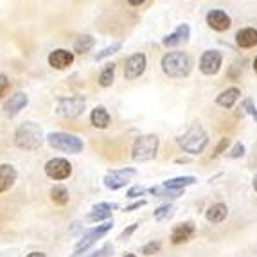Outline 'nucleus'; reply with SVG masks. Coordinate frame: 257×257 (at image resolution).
I'll list each match as a JSON object with an SVG mask.
<instances>
[{
	"label": "nucleus",
	"instance_id": "nucleus-1",
	"mask_svg": "<svg viewBox=\"0 0 257 257\" xmlns=\"http://www.w3.org/2000/svg\"><path fill=\"white\" fill-rule=\"evenodd\" d=\"M43 141H45V137H43L42 128L36 122H31V120L20 124L17 132H15V144L20 150L35 151L42 146Z\"/></svg>",
	"mask_w": 257,
	"mask_h": 257
},
{
	"label": "nucleus",
	"instance_id": "nucleus-42",
	"mask_svg": "<svg viewBox=\"0 0 257 257\" xmlns=\"http://www.w3.org/2000/svg\"><path fill=\"white\" fill-rule=\"evenodd\" d=\"M253 70H255V74H257V58L253 60Z\"/></svg>",
	"mask_w": 257,
	"mask_h": 257
},
{
	"label": "nucleus",
	"instance_id": "nucleus-23",
	"mask_svg": "<svg viewBox=\"0 0 257 257\" xmlns=\"http://www.w3.org/2000/svg\"><path fill=\"white\" fill-rule=\"evenodd\" d=\"M228 214V209L227 205H223V203H214V205H210L209 210H207V219L209 223H221L223 219L227 218Z\"/></svg>",
	"mask_w": 257,
	"mask_h": 257
},
{
	"label": "nucleus",
	"instance_id": "nucleus-11",
	"mask_svg": "<svg viewBox=\"0 0 257 257\" xmlns=\"http://www.w3.org/2000/svg\"><path fill=\"white\" fill-rule=\"evenodd\" d=\"M223 63V56L219 51H205L200 58V70L205 76H214L219 72Z\"/></svg>",
	"mask_w": 257,
	"mask_h": 257
},
{
	"label": "nucleus",
	"instance_id": "nucleus-15",
	"mask_svg": "<svg viewBox=\"0 0 257 257\" xmlns=\"http://www.w3.org/2000/svg\"><path fill=\"white\" fill-rule=\"evenodd\" d=\"M27 103H29V97H27L26 92H17V94H13L11 97L6 101L4 104V113L8 117H15L18 115L24 108L27 106Z\"/></svg>",
	"mask_w": 257,
	"mask_h": 257
},
{
	"label": "nucleus",
	"instance_id": "nucleus-35",
	"mask_svg": "<svg viewBox=\"0 0 257 257\" xmlns=\"http://www.w3.org/2000/svg\"><path fill=\"white\" fill-rule=\"evenodd\" d=\"M8 90H9V79L6 74L0 72V97L8 94Z\"/></svg>",
	"mask_w": 257,
	"mask_h": 257
},
{
	"label": "nucleus",
	"instance_id": "nucleus-38",
	"mask_svg": "<svg viewBox=\"0 0 257 257\" xmlns=\"http://www.w3.org/2000/svg\"><path fill=\"white\" fill-rule=\"evenodd\" d=\"M146 200H139V202H135V203H132V205H128L126 207V212H133V210H137V209H141V207H144L146 205Z\"/></svg>",
	"mask_w": 257,
	"mask_h": 257
},
{
	"label": "nucleus",
	"instance_id": "nucleus-30",
	"mask_svg": "<svg viewBox=\"0 0 257 257\" xmlns=\"http://www.w3.org/2000/svg\"><path fill=\"white\" fill-rule=\"evenodd\" d=\"M160 248H162V243L160 241H150L148 244L142 246V253L144 255H155V253H159Z\"/></svg>",
	"mask_w": 257,
	"mask_h": 257
},
{
	"label": "nucleus",
	"instance_id": "nucleus-28",
	"mask_svg": "<svg viewBox=\"0 0 257 257\" xmlns=\"http://www.w3.org/2000/svg\"><path fill=\"white\" fill-rule=\"evenodd\" d=\"M173 214H175V207H173L171 203H164V205L157 207L153 212L157 221H166V219L173 218Z\"/></svg>",
	"mask_w": 257,
	"mask_h": 257
},
{
	"label": "nucleus",
	"instance_id": "nucleus-22",
	"mask_svg": "<svg viewBox=\"0 0 257 257\" xmlns=\"http://www.w3.org/2000/svg\"><path fill=\"white\" fill-rule=\"evenodd\" d=\"M148 193H151L157 198H167V200H175V198H180L184 194V189H167L164 185H157V187H150Z\"/></svg>",
	"mask_w": 257,
	"mask_h": 257
},
{
	"label": "nucleus",
	"instance_id": "nucleus-21",
	"mask_svg": "<svg viewBox=\"0 0 257 257\" xmlns=\"http://www.w3.org/2000/svg\"><path fill=\"white\" fill-rule=\"evenodd\" d=\"M241 92L239 88H236V86H232V88H227V90H223L221 94L216 97V103L219 104V106L223 108H232L234 104H236V101L239 99Z\"/></svg>",
	"mask_w": 257,
	"mask_h": 257
},
{
	"label": "nucleus",
	"instance_id": "nucleus-14",
	"mask_svg": "<svg viewBox=\"0 0 257 257\" xmlns=\"http://www.w3.org/2000/svg\"><path fill=\"white\" fill-rule=\"evenodd\" d=\"M196 234V227H194L193 221H185L180 223V225H176L171 232V243L173 244H182V243H187L191 241Z\"/></svg>",
	"mask_w": 257,
	"mask_h": 257
},
{
	"label": "nucleus",
	"instance_id": "nucleus-16",
	"mask_svg": "<svg viewBox=\"0 0 257 257\" xmlns=\"http://www.w3.org/2000/svg\"><path fill=\"white\" fill-rule=\"evenodd\" d=\"M189 36H191V27H189V24H180L171 35L164 36L162 43L166 47H175V45H180V43L187 42Z\"/></svg>",
	"mask_w": 257,
	"mask_h": 257
},
{
	"label": "nucleus",
	"instance_id": "nucleus-8",
	"mask_svg": "<svg viewBox=\"0 0 257 257\" xmlns=\"http://www.w3.org/2000/svg\"><path fill=\"white\" fill-rule=\"evenodd\" d=\"M45 175L51 180H67L72 175V164L65 159H51L45 164Z\"/></svg>",
	"mask_w": 257,
	"mask_h": 257
},
{
	"label": "nucleus",
	"instance_id": "nucleus-36",
	"mask_svg": "<svg viewBox=\"0 0 257 257\" xmlns=\"http://www.w3.org/2000/svg\"><path fill=\"white\" fill-rule=\"evenodd\" d=\"M137 228H139V223H133V225H130L128 228H124V230L120 232L119 239H128V237L132 236V234H133L135 230H137Z\"/></svg>",
	"mask_w": 257,
	"mask_h": 257
},
{
	"label": "nucleus",
	"instance_id": "nucleus-31",
	"mask_svg": "<svg viewBox=\"0 0 257 257\" xmlns=\"http://www.w3.org/2000/svg\"><path fill=\"white\" fill-rule=\"evenodd\" d=\"M239 110H244L250 117H253V119L257 120V108L253 106L252 99H243V101H241V108H239Z\"/></svg>",
	"mask_w": 257,
	"mask_h": 257
},
{
	"label": "nucleus",
	"instance_id": "nucleus-19",
	"mask_svg": "<svg viewBox=\"0 0 257 257\" xmlns=\"http://www.w3.org/2000/svg\"><path fill=\"white\" fill-rule=\"evenodd\" d=\"M236 43L241 49H252L257 45V29L253 27H244V29L237 31Z\"/></svg>",
	"mask_w": 257,
	"mask_h": 257
},
{
	"label": "nucleus",
	"instance_id": "nucleus-43",
	"mask_svg": "<svg viewBox=\"0 0 257 257\" xmlns=\"http://www.w3.org/2000/svg\"><path fill=\"white\" fill-rule=\"evenodd\" d=\"M124 257H137V255H135V253H126Z\"/></svg>",
	"mask_w": 257,
	"mask_h": 257
},
{
	"label": "nucleus",
	"instance_id": "nucleus-3",
	"mask_svg": "<svg viewBox=\"0 0 257 257\" xmlns=\"http://www.w3.org/2000/svg\"><path fill=\"white\" fill-rule=\"evenodd\" d=\"M180 148L189 155H200L209 144V135L200 124H193L178 139Z\"/></svg>",
	"mask_w": 257,
	"mask_h": 257
},
{
	"label": "nucleus",
	"instance_id": "nucleus-29",
	"mask_svg": "<svg viewBox=\"0 0 257 257\" xmlns=\"http://www.w3.org/2000/svg\"><path fill=\"white\" fill-rule=\"evenodd\" d=\"M120 47H122V42H120V40H119V42H113L111 45H108V47H104L103 51L95 54V61H101V60H104V58H110L111 54L119 52Z\"/></svg>",
	"mask_w": 257,
	"mask_h": 257
},
{
	"label": "nucleus",
	"instance_id": "nucleus-2",
	"mask_svg": "<svg viewBox=\"0 0 257 257\" xmlns=\"http://www.w3.org/2000/svg\"><path fill=\"white\" fill-rule=\"evenodd\" d=\"M162 65V70L166 76L169 77H185L191 72V67H193V61L185 52L175 51V52H167L166 56L160 61Z\"/></svg>",
	"mask_w": 257,
	"mask_h": 257
},
{
	"label": "nucleus",
	"instance_id": "nucleus-18",
	"mask_svg": "<svg viewBox=\"0 0 257 257\" xmlns=\"http://www.w3.org/2000/svg\"><path fill=\"white\" fill-rule=\"evenodd\" d=\"M17 176V169L11 164H0V194L13 187Z\"/></svg>",
	"mask_w": 257,
	"mask_h": 257
},
{
	"label": "nucleus",
	"instance_id": "nucleus-24",
	"mask_svg": "<svg viewBox=\"0 0 257 257\" xmlns=\"http://www.w3.org/2000/svg\"><path fill=\"white\" fill-rule=\"evenodd\" d=\"M193 184H196L194 176H176V178H171V180H166L162 185L167 189H185Z\"/></svg>",
	"mask_w": 257,
	"mask_h": 257
},
{
	"label": "nucleus",
	"instance_id": "nucleus-41",
	"mask_svg": "<svg viewBox=\"0 0 257 257\" xmlns=\"http://www.w3.org/2000/svg\"><path fill=\"white\" fill-rule=\"evenodd\" d=\"M253 189L257 191V175H255V178H253Z\"/></svg>",
	"mask_w": 257,
	"mask_h": 257
},
{
	"label": "nucleus",
	"instance_id": "nucleus-6",
	"mask_svg": "<svg viewBox=\"0 0 257 257\" xmlns=\"http://www.w3.org/2000/svg\"><path fill=\"white\" fill-rule=\"evenodd\" d=\"M86 101L81 95H72V97H61L56 104V113L65 119H76L85 111Z\"/></svg>",
	"mask_w": 257,
	"mask_h": 257
},
{
	"label": "nucleus",
	"instance_id": "nucleus-39",
	"mask_svg": "<svg viewBox=\"0 0 257 257\" xmlns=\"http://www.w3.org/2000/svg\"><path fill=\"white\" fill-rule=\"evenodd\" d=\"M146 0H128V4L130 6H141V4H144Z\"/></svg>",
	"mask_w": 257,
	"mask_h": 257
},
{
	"label": "nucleus",
	"instance_id": "nucleus-4",
	"mask_svg": "<svg viewBox=\"0 0 257 257\" xmlns=\"http://www.w3.org/2000/svg\"><path fill=\"white\" fill-rule=\"evenodd\" d=\"M47 144L51 148L58 151H65V153H72L77 155L81 153L85 144L79 137L72 135V133H65V132H54V133H49L47 137H45Z\"/></svg>",
	"mask_w": 257,
	"mask_h": 257
},
{
	"label": "nucleus",
	"instance_id": "nucleus-32",
	"mask_svg": "<svg viewBox=\"0 0 257 257\" xmlns=\"http://www.w3.org/2000/svg\"><path fill=\"white\" fill-rule=\"evenodd\" d=\"M111 253H113V244H104L103 248L95 250L94 253H90V255L86 257H110Z\"/></svg>",
	"mask_w": 257,
	"mask_h": 257
},
{
	"label": "nucleus",
	"instance_id": "nucleus-26",
	"mask_svg": "<svg viewBox=\"0 0 257 257\" xmlns=\"http://www.w3.org/2000/svg\"><path fill=\"white\" fill-rule=\"evenodd\" d=\"M94 45H95V40L92 38L90 35H83L74 42V52H77V54H85V52L90 51Z\"/></svg>",
	"mask_w": 257,
	"mask_h": 257
},
{
	"label": "nucleus",
	"instance_id": "nucleus-25",
	"mask_svg": "<svg viewBox=\"0 0 257 257\" xmlns=\"http://www.w3.org/2000/svg\"><path fill=\"white\" fill-rule=\"evenodd\" d=\"M69 191H67V187H63V185H54V187L51 189V200L56 203V205H67L69 203Z\"/></svg>",
	"mask_w": 257,
	"mask_h": 257
},
{
	"label": "nucleus",
	"instance_id": "nucleus-5",
	"mask_svg": "<svg viewBox=\"0 0 257 257\" xmlns=\"http://www.w3.org/2000/svg\"><path fill=\"white\" fill-rule=\"evenodd\" d=\"M159 151V137L157 135H142L133 142L132 157L137 162H148L157 157Z\"/></svg>",
	"mask_w": 257,
	"mask_h": 257
},
{
	"label": "nucleus",
	"instance_id": "nucleus-10",
	"mask_svg": "<svg viewBox=\"0 0 257 257\" xmlns=\"http://www.w3.org/2000/svg\"><path fill=\"white\" fill-rule=\"evenodd\" d=\"M146 65H148V58L144 52H135V54H132L124 63V77L130 79V81L141 77L142 74H144V70H146Z\"/></svg>",
	"mask_w": 257,
	"mask_h": 257
},
{
	"label": "nucleus",
	"instance_id": "nucleus-20",
	"mask_svg": "<svg viewBox=\"0 0 257 257\" xmlns=\"http://www.w3.org/2000/svg\"><path fill=\"white\" fill-rule=\"evenodd\" d=\"M110 113H108V110L104 106H95L94 110H92L90 113V122L94 128L97 130H106L108 126H110Z\"/></svg>",
	"mask_w": 257,
	"mask_h": 257
},
{
	"label": "nucleus",
	"instance_id": "nucleus-9",
	"mask_svg": "<svg viewBox=\"0 0 257 257\" xmlns=\"http://www.w3.org/2000/svg\"><path fill=\"white\" fill-rule=\"evenodd\" d=\"M137 175V171L133 167H128V169H119V171H110L106 176L103 178L104 187L111 189V191H117V189H122L128 185V182L132 180V176Z\"/></svg>",
	"mask_w": 257,
	"mask_h": 257
},
{
	"label": "nucleus",
	"instance_id": "nucleus-27",
	"mask_svg": "<svg viewBox=\"0 0 257 257\" xmlns=\"http://www.w3.org/2000/svg\"><path fill=\"white\" fill-rule=\"evenodd\" d=\"M113 79H115V65L113 63L104 65V69L99 74V85L103 86V88H106V86H111Z\"/></svg>",
	"mask_w": 257,
	"mask_h": 257
},
{
	"label": "nucleus",
	"instance_id": "nucleus-12",
	"mask_svg": "<svg viewBox=\"0 0 257 257\" xmlns=\"http://www.w3.org/2000/svg\"><path fill=\"white\" fill-rule=\"evenodd\" d=\"M207 20V26L210 27V29L218 31V33H223V31H227L228 27H230V17H228L225 11H221V9H212V11H209L205 17Z\"/></svg>",
	"mask_w": 257,
	"mask_h": 257
},
{
	"label": "nucleus",
	"instance_id": "nucleus-34",
	"mask_svg": "<svg viewBox=\"0 0 257 257\" xmlns=\"http://www.w3.org/2000/svg\"><path fill=\"white\" fill-rule=\"evenodd\" d=\"M243 155H244V146L241 144V142H237L236 146L230 150L228 157H230V159H239V157H243Z\"/></svg>",
	"mask_w": 257,
	"mask_h": 257
},
{
	"label": "nucleus",
	"instance_id": "nucleus-40",
	"mask_svg": "<svg viewBox=\"0 0 257 257\" xmlns=\"http://www.w3.org/2000/svg\"><path fill=\"white\" fill-rule=\"evenodd\" d=\"M27 257H47V255H45L43 252H31Z\"/></svg>",
	"mask_w": 257,
	"mask_h": 257
},
{
	"label": "nucleus",
	"instance_id": "nucleus-7",
	"mask_svg": "<svg viewBox=\"0 0 257 257\" xmlns=\"http://www.w3.org/2000/svg\"><path fill=\"white\" fill-rule=\"evenodd\" d=\"M111 227H113V221H104L103 225H97V227H94L92 230L86 232L85 236H83V239L76 244V250H74L72 257H81L86 250L90 248L92 244L97 243V241L101 239L104 234H108V232L111 230Z\"/></svg>",
	"mask_w": 257,
	"mask_h": 257
},
{
	"label": "nucleus",
	"instance_id": "nucleus-37",
	"mask_svg": "<svg viewBox=\"0 0 257 257\" xmlns=\"http://www.w3.org/2000/svg\"><path fill=\"white\" fill-rule=\"evenodd\" d=\"M228 144H230V141H228L227 137H223L221 141H219V144H218V146H216V150H214V157H218V155H221L223 151L227 150V146H228Z\"/></svg>",
	"mask_w": 257,
	"mask_h": 257
},
{
	"label": "nucleus",
	"instance_id": "nucleus-33",
	"mask_svg": "<svg viewBox=\"0 0 257 257\" xmlns=\"http://www.w3.org/2000/svg\"><path fill=\"white\" fill-rule=\"evenodd\" d=\"M146 193H148V189H146V187L135 185V187L128 189V193H126V196H128V198H139V196H144Z\"/></svg>",
	"mask_w": 257,
	"mask_h": 257
},
{
	"label": "nucleus",
	"instance_id": "nucleus-13",
	"mask_svg": "<svg viewBox=\"0 0 257 257\" xmlns=\"http://www.w3.org/2000/svg\"><path fill=\"white\" fill-rule=\"evenodd\" d=\"M49 65L56 70H65L69 69L70 65L74 63V52L65 51V49H56L49 54Z\"/></svg>",
	"mask_w": 257,
	"mask_h": 257
},
{
	"label": "nucleus",
	"instance_id": "nucleus-17",
	"mask_svg": "<svg viewBox=\"0 0 257 257\" xmlns=\"http://www.w3.org/2000/svg\"><path fill=\"white\" fill-rule=\"evenodd\" d=\"M117 209L115 203H97V205L92 207V210L88 212V216H86V219L92 223H99V221H103V219H106V221H110L111 218V210Z\"/></svg>",
	"mask_w": 257,
	"mask_h": 257
}]
</instances>
